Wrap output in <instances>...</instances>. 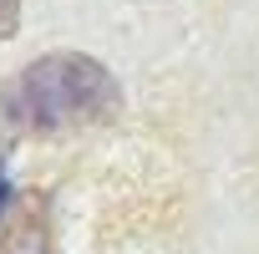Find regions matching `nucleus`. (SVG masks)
Instances as JSON below:
<instances>
[{"label":"nucleus","mask_w":259,"mask_h":254,"mask_svg":"<svg viewBox=\"0 0 259 254\" xmlns=\"http://www.w3.org/2000/svg\"><path fill=\"white\" fill-rule=\"evenodd\" d=\"M122 92L117 76L87 51H51L0 87V122L11 133H71L107 122Z\"/></svg>","instance_id":"1"},{"label":"nucleus","mask_w":259,"mask_h":254,"mask_svg":"<svg viewBox=\"0 0 259 254\" xmlns=\"http://www.w3.org/2000/svg\"><path fill=\"white\" fill-rule=\"evenodd\" d=\"M0 254H51V219L41 193H26L11 208V224L0 229Z\"/></svg>","instance_id":"2"},{"label":"nucleus","mask_w":259,"mask_h":254,"mask_svg":"<svg viewBox=\"0 0 259 254\" xmlns=\"http://www.w3.org/2000/svg\"><path fill=\"white\" fill-rule=\"evenodd\" d=\"M21 26V0H0V41H11Z\"/></svg>","instance_id":"3"},{"label":"nucleus","mask_w":259,"mask_h":254,"mask_svg":"<svg viewBox=\"0 0 259 254\" xmlns=\"http://www.w3.org/2000/svg\"><path fill=\"white\" fill-rule=\"evenodd\" d=\"M6 203H11V183H6V158H0V214H6Z\"/></svg>","instance_id":"4"}]
</instances>
